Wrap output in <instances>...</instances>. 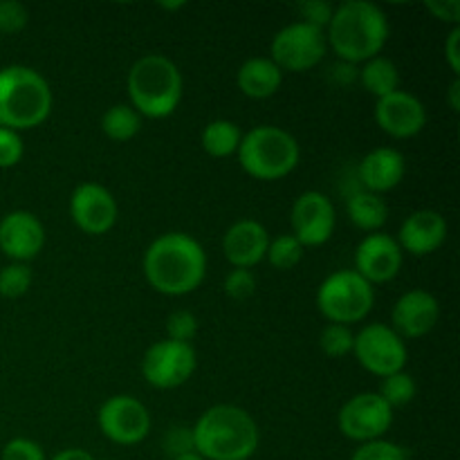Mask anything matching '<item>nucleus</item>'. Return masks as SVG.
Listing matches in <instances>:
<instances>
[{"label": "nucleus", "mask_w": 460, "mask_h": 460, "mask_svg": "<svg viewBox=\"0 0 460 460\" xmlns=\"http://www.w3.org/2000/svg\"><path fill=\"white\" fill-rule=\"evenodd\" d=\"M460 27H452V31L447 34L445 40V61H447L449 70L454 72V76L460 75Z\"/></svg>", "instance_id": "40"}, {"label": "nucleus", "mask_w": 460, "mask_h": 460, "mask_svg": "<svg viewBox=\"0 0 460 460\" xmlns=\"http://www.w3.org/2000/svg\"><path fill=\"white\" fill-rule=\"evenodd\" d=\"M447 220L436 209H418L404 218L398 232V245L402 254L429 256L438 252L447 241Z\"/></svg>", "instance_id": "19"}, {"label": "nucleus", "mask_w": 460, "mask_h": 460, "mask_svg": "<svg viewBox=\"0 0 460 460\" xmlns=\"http://www.w3.org/2000/svg\"><path fill=\"white\" fill-rule=\"evenodd\" d=\"M102 130L112 142H130L142 130V117L130 103H115L102 115Z\"/></svg>", "instance_id": "26"}, {"label": "nucleus", "mask_w": 460, "mask_h": 460, "mask_svg": "<svg viewBox=\"0 0 460 460\" xmlns=\"http://www.w3.org/2000/svg\"><path fill=\"white\" fill-rule=\"evenodd\" d=\"M198 367V355L191 344L160 340L146 349L142 358V376L155 389H178L191 380Z\"/></svg>", "instance_id": "10"}, {"label": "nucleus", "mask_w": 460, "mask_h": 460, "mask_svg": "<svg viewBox=\"0 0 460 460\" xmlns=\"http://www.w3.org/2000/svg\"><path fill=\"white\" fill-rule=\"evenodd\" d=\"M238 164L250 178L274 182L283 180L299 166L301 148L295 135L279 126H254L247 130L236 151Z\"/></svg>", "instance_id": "6"}, {"label": "nucleus", "mask_w": 460, "mask_h": 460, "mask_svg": "<svg viewBox=\"0 0 460 460\" xmlns=\"http://www.w3.org/2000/svg\"><path fill=\"white\" fill-rule=\"evenodd\" d=\"M45 247V227L31 211H9L0 220V252L12 263H27Z\"/></svg>", "instance_id": "17"}, {"label": "nucleus", "mask_w": 460, "mask_h": 460, "mask_svg": "<svg viewBox=\"0 0 460 460\" xmlns=\"http://www.w3.org/2000/svg\"><path fill=\"white\" fill-rule=\"evenodd\" d=\"M25 144L21 133L9 128H0V169H13L22 160Z\"/></svg>", "instance_id": "35"}, {"label": "nucleus", "mask_w": 460, "mask_h": 460, "mask_svg": "<svg viewBox=\"0 0 460 460\" xmlns=\"http://www.w3.org/2000/svg\"><path fill=\"white\" fill-rule=\"evenodd\" d=\"M223 290L229 299L234 301H245L250 299L256 292V277L252 270H241L234 268L229 270L227 277L223 281Z\"/></svg>", "instance_id": "33"}, {"label": "nucleus", "mask_w": 460, "mask_h": 460, "mask_svg": "<svg viewBox=\"0 0 460 460\" xmlns=\"http://www.w3.org/2000/svg\"><path fill=\"white\" fill-rule=\"evenodd\" d=\"M270 245V234L259 220H238L225 232L223 254L232 268L252 270L265 261Z\"/></svg>", "instance_id": "20"}, {"label": "nucleus", "mask_w": 460, "mask_h": 460, "mask_svg": "<svg viewBox=\"0 0 460 460\" xmlns=\"http://www.w3.org/2000/svg\"><path fill=\"white\" fill-rule=\"evenodd\" d=\"M283 72L270 57H252L238 67L236 85L245 97L270 99L281 90Z\"/></svg>", "instance_id": "22"}, {"label": "nucleus", "mask_w": 460, "mask_h": 460, "mask_svg": "<svg viewBox=\"0 0 460 460\" xmlns=\"http://www.w3.org/2000/svg\"><path fill=\"white\" fill-rule=\"evenodd\" d=\"M198 335V319L189 310H175L166 319V340L191 344Z\"/></svg>", "instance_id": "32"}, {"label": "nucleus", "mask_w": 460, "mask_h": 460, "mask_svg": "<svg viewBox=\"0 0 460 460\" xmlns=\"http://www.w3.org/2000/svg\"><path fill=\"white\" fill-rule=\"evenodd\" d=\"M326 52V31L301 21L281 27L270 43V58L281 72L313 70L323 61Z\"/></svg>", "instance_id": "8"}, {"label": "nucleus", "mask_w": 460, "mask_h": 460, "mask_svg": "<svg viewBox=\"0 0 460 460\" xmlns=\"http://www.w3.org/2000/svg\"><path fill=\"white\" fill-rule=\"evenodd\" d=\"M340 431L355 443L385 438L386 431L394 425V409L380 398V394H358L346 400L337 416Z\"/></svg>", "instance_id": "12"}, {"label": "nucleus", "mask_w": 460, "mask_h": 460, "mask_svg": "<svg viewBox=\"0 0 460 460\" xmlns=\"http://www.w3.org/2000/svg\"><path fill=\"white\" fill-rule=\"evenodd\" d=\"M416 394H418L416 380H413L407 371H400L389 377H382L380 398L385 400L391 409L407 407L409 402H413Z\"/></svg>", "instance_id": "28"}, {"label": "nucleus", "mask_w": 460, "mask_h": 460, "mask_svg": "<svg viewBox=\"0 0 460 460\" xmlns=\"http://www.w3.org/2000/svg\"><path fill=\"white\" fill-rule=\"evenodd\" d=\"M449 106H452L454 112L460 111V81H458V76H454L452 85H449Z\"/></svg>", "instance_id": "42"}, {"label": "nucleus", "mask_w": 460, "mask_h": 460, "mask_svg": "<svg viewBox=\"0 0 460 460\" xmlns=\"http://www.w3.org/2000/svg\"><path fill=\"white\" fill-rule=\"evenodd\" d=\"M171 460H205L202 456H198L196 452H191V454H184V456H178V458H171Z\"/></svg>", "instance_id": "43"}, {"label": "nucleus", "mask_w": 460, "mask_h": 460, "mask_svg": "<svg viewBox=\"0 0 460 460\" xmlns=\"http://www.w3.org/2000/svg\"><path fill=\"white\" fill-rule=\"evenodd\" d=\"M292 236L305 247H322L335 234L337 216L331 198L322 191H304L290 211Z\"/></svg>", "instance_id": "13"}, {"label": "nucleus", "mask_w": 460, "mask_h": 460, "mask_svg": "<svg viewBox=\"0 0 460 460\" xmlns=\"http://www.w3.org/2000/svg\"><path fill=\"white\" fill-rule=\"evenodd\" d=\"M389 31V18L376 3L349 0L332 12L326 43L341 63L358 66L380 57Z\"/></svg>", "instance_id": "2"}, {"label": "nucleus", "mask_w": 460, "mask_h": 460, "mask_svg": "<svg viewBox=\"0 0 460 460\" xmlns=\"http://www.w3.org/2000/svg\"><path fill=\"white\" fill-rule=\"evenodd\" d=\"M353 355L364 371L377 377H389L407 367V344L386 323H368L355 335Z\"/></svg>", "instance_id": "9"}, {"label": "nucleus", "mask_w": 460, "mask_h": 460, "mask_svg": "<svg viewBox=\"0 0 460 460\" xmlns=\"http://www.w3.org/2000/svg\"><path fill=\"white\" fill-rule=\"evenodd\" d=\"M317 310L328 319V323H359L368 317L376 305V290L367 279L355 270L332 272L317 288Z\"/></svg>", "instance_id": "7"}, {"label": "nucleus", "mask_w": 460, "mask_h": 460, "mask_svg": "<svg viewBox=\"0 0 460 460\" xmlns=\"http://www.w3.org/2000/svg\"><path fill=\"white\" fill-rule=\"evenodd\" d=\"M0 460H48L39 443L30 438H12L3 447Z\"/></svg>", "instance_id": "37"}, {"label": "nucleus", "mask_w": 460, "mask_h": 460, "mask_svg": "<svg viewBox=\"0 0 460 460\" xmlns=\"http://www.w3.org/2000/svg\"><path fill=\"white\" fill-rule=\"evenodd\" d=\"M243 133L234 121L229 119H214L202 128L200 144L207 155L223 160V157L234 155L241 146Z\"/></svg>", "instance_id": "25"}, {"label": "nucleus", "mask_w": 460, "mask_h": 460, "mask_svg": "<svg viewBox=\"0 0 460 460\" xmlns=\"http://www.w3.org/2000/svg\"><path fill=\"white\" fill-rule=\"evenodd\" d=\"M52 88L34 67L7 66L0 70V128L30 130L52 112Z\"/></svg>", "instance_id": "5"}, {"label": "nucleus", "mask_w": 460, "mask_h": 460, "mask_svg": "<svg viewBox=\"0 0 460 460\" xmlns=\"http://www.w3.org/2000/svg\"><path fill=\"white\" fill-rule=\"evenodd\" d=\"M346 216L358 229L376 234L385 227L386 218H389V207L380 196L362 189L346 200Z\"/></svg>", "instance_id": "23"}, {"label": "nucleus", "mask_w": 460, "mask_h": 460, "mask_svg": "<svg viewBox=\"0 0 460 460\" xmlns=\"http://www.w3.org/2000/svg\"><path fill=\"white\" fill-rule=\"evenodd\" d=\"M49 460H97L90 452L79 447H70V449H61L58 454H54Z\"/></svg>", "instance_id": "41"}, {"label": "nucleus", "mask_w": 460, "mask_h": 460, "mask_svg": "<svg viewBox=\"0 0 460 460\" xmlns=\"http://www.w3.org/2000/svg\"><path fill=\"white\" fill-rule=\"evenodd\" d=\"M440 319V304L431 292L409 290L391 310L394 332L400 340H420L429 335Z\"/></svg>", "instance_id": "18"}, {"label": "nucleus", "mask_w": 460, "mask_h": 460, "mask_svg": "<svg viewBox=\"0 0 460 460\" xmlns=\"http://www.w3.org/2000/svg\"><path fill=\"white\" fill-rule=\"evenodd\" d=\"M355 344V332L350 326H341V323H328L323 331L319 332V349L326 358L341 359L346 355L353 353Z\"/></svg>", "instance_id": "29"}, {"label": "nucleus", "mask_w": 460, "mask_h": 460, "mask_svg": "<svg viewBox=\"0 0 460 460\" xmlns=\"http://www.w3.org/2000/svg\"><path fill=\"white\" fill-rule=\"evenodd\" d=\"M376 121L382 133L395 139H409L422 133L427 126V108L416 94L407 90H395L377 99Z\"/></svg>", "instance_id": "15"}, {"label": "nucleus", "mask_w": 460, "mask_h": 460, "mask_svg": "<svg viewBox=\"0 0 460 460\" xmlns=\"http://www.w3.org/2000/svg\"><path fill=\"white\" fill-rule=\"evenodd\" d=\"M191 431L196 454L205 460H250L261 443L256 420L236 404H214Z\"/></svg>", "instance_id": "3"}, {"label": "nucleus", "mask_w": 460, "mask_h": 460, "mask_svg": "<svg viewBox=\"0 0 460 460\" xmlns=\"http://www.w3.org/2000/svg\"><path fill=\"white\" fill-rule=\"evenodd\" d=\"M31 270L27 263H9L0 270V296L18 299L31 288Z\"/></svg>", "instance_id": "30"}, {"label": "nucleus", "mask_w": 460, "mask_h": 460, "mask_svg": "<svg viewBox=\"0 0 460 460\" xmlns=\"http://www.w3.org/2000/svg\"><path fill=\"white\" fill-rule=\"evenodd\" d=\"M30 22V12L18 0H0V34H18Z\"/></svg>", "instance_id": "34"}, {"label": "nucleus", "mask_w": 460, "mask_h": 460, "mask_svg": "<svg viewBox=\"0 0 460 460\" xmlns=\"http://www.w3.org/2000/svg\"><path fill=\"white\" fill-rule=\"evenodd\" d=\"M402 250L389 234H368L355 250V272L367 279L371 286L389 283L402 268Z\"/></svg>", "instance_id": "16"}, {"label": "nucleus", "mask_w": 460, "mask_h": 460, "mask_svg": "<svg viewBox=\"0 0 460 460\" xmlns=\"http://www.w3.org/2000/svg\"><path fill=\"white\" fill-rule=\"evenodd\" d=\"M102 460H111V458H102Z\"/></svg>", "instance_id": "45"}, {"label": "nucleus", "mask_w": 460, "mask_h": 460, "mask_svg": "<svg viewBox=\"0 0 460 460\" xmlns=\"http://www.w3.org/2000/svg\"><path fill=\"white\" fill-rule=\"evenodd\" d=\"M358 79L362 88L376 99H382L400 90L398 66L386 57H376L364 63L362 70H358Z\"/></svg>", "instance_id": "24"}, {"label": "nucleus", "mask_w": 460, "mask_h": 460, "mask_svg": "<svg viewBox=\"0 0 460 460\" xmlns=\"http://www.w3.org/2000/svg\"><path fill=\"white\" fill-rule=\"evenodd\" d=\"M164 449L171 458L184 456V454L196 452L193 447V431L191 427H173L164 436Z\"/></svg>", "instance_id": "38"}, {"label": "nucleus", "mask_w": 460, "mask_h": 460, "mask_svg": "<svg viewBox=\"0 0 460 460\" xmlns=\"http://www.w3.org/2000/svg\"><path fill=\"white\" fill-rule=\"evenodd\" d=\"M70 216L84 234L102 236L115 227L119 207L106 187L97 182H84L72 191Z\"/></svg>", "instance_id": "14"}, {"label": "nucleus", "mask_w": 460, "mask_h": 460, "mask_svg": "<svg viewBox=\"0 0 460 460\" xmlns=\"http://www.w3.org/2000/svg\"><path fill=\"white\" fill-rule=\"evenodd\" d=\"M350 460H409V454L402 445L394 443V440L377 438L359 445Z\"/></svg>", "instance_id": "31"}, {"label": "nucleus", "mask_w": 460, "mask_h": 460, "mask_svg": "<svg viewBox=\"0 0 460 460\" xmlns=\"http://www.w3.org/2000/svg\"><path fill=\"white\" fill-rule=\"evenodd\" d=\"M99 431L111 443L130 447L142 443L151 431V413L133 395H112L97 411Z\"/></svg>", "instance_id": "11"}, {"label": "nucleus", "mask_w": 460, "mask_h": 460, "mask_svg": "<svg viewBox=\"0 0 460 460\" xmlns=\"http://www.w3.org/2000/svg\"><path fill=\"white\" fill-rule=\"evenodd\" d=\"M427 9L434 13V18L443 22H452L454 27H458L460 22V3L458 0H429Z\"/></svg>", "instance_id": "39"}, {"label": "nucleus", "mask_w": 460, "mask_h": 460, "mask_svg": "<svg viewBox=\"0 0 460 460\" xmlns=\"http://www.w3.org/2000/svg\"><path fill=\"white\" fill-rule=\"evenodd\" d=\"M265 259L274 270H292L304 259V245L292 234H281L277 238H270Z\"/></svg>", "instance_id": "27"}, {"label": "nucleus", "mask_w": 460, "mask_h": 460, "mask_svg": "<svg viewBox=\"0 0 460 460\" xmlns=\"http://www.w3.org/2000/svg\"><path fill=\"white\" fill-rule=\"evenodd\" d=\"M160 7L171 9V12H175V9H182V7H184V3H173V4H171V3H162Z\"/></svg>", "instance_id": "44"}, {"label": "nucleus", "mask_w": 460, "mask_h": 460, "mask_svg": "<svg viewBox=\"0 0 460 460\" xmlns=\"http://www.w3.org/2000/svg\"><path fill=\"white\" fill-rule=\"evenodd\" d=\"M207 254L200 243L184 232H166L144 252V277L164 296H187L202 286Z\"/></svg>", "instance_id": "1"}, {"label": "nucleus", "mask_w": 460, "mask_h": 460, "mask_svg": "<svg viewBox=\"0 0 460 460\" xmlns=\"http://www.w3.org/2000/svg\"><path fill=\"white\" fill-rule=\"evenodd\" d=\"M407 173V160L398 148L380 146L359 160L358 178L364 191L382 196L386 191H394Z\"/></svg>", "instance_id": "21"}, {"label": "nucleus", "mask_w": 460, "mask_h": 460, "mask_svg": "<svg viewBox=\"0 0 460 460\" xmlns=\"http://www.w3.org/2000/svg\"><path fill=\"white\" fill-rule=\"evenodd\" d=\"M126 88L139 117L166 119L182 102V72L164 54H144L128 70Z\"/></svg>", "instance_id": "4"}, {"label": "nucleus", "mask_w": 460, "mask_h": 460, "mask_svg": "<svg viewBox=\"0 0 460 460\" xmlns=\"http://www.w3.org/2000/svg\"><path fill=\"white\" fill-rule=\"evenodd\" d=\"M296 9L301 13V22H308V25L319 27L323 31H326L328 22H331L332 12H335V7L326 3V0H308V3H301Z\"/></svg>", "instance_id": "36"}]
</instances>
